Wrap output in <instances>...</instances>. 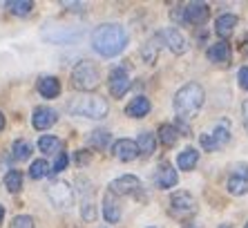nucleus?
I'll return each instance as SVG.
<instances>
[{
    "mask_svg": "<svg viewBox=\"0 0 248 228\" xmlns=\"http://www.w3.org/2000/svg\"><path fill=\"white\" fill-rule=\"evenodd\" d=\"M67 112L72 116H85V119H105L108 112H110V105L103 97H96V94H83L78 98H72L67 103Z\"/></svg>",
    "mask_w": 248,
    "mask_h": 228,
    "instance_id": "7ed1b4c3",
    "label": "nucleus"
},
{
    "mask_svg": "<svg viewBox=\"0 0 248 228\" xmlns=\"http://www.w3.org/2000/svg\"><path fill=\"white\" fill-rule=\"evenodd\" d=\"M239 85H242L244 90H248V67L239 69Z\"/></svg>",
    "mask_w": 248,
    "mask_h": 228,
    "instance_id": "72a5a7b5",
    "label": "nucleus"
},
{
    "mask_svg": "<svg viewBox=\"0 0 248 228\" xmlns=\"http://www.w3.org/2000/svg\"><path fill=\"white\" fill-rule=\"evenodd\" d=\"M177 181H179L177 170H174L170 163H166V161H163V163L156 168V172H155V183L161 190H168V188H172V186H177Z\"/></svg>",
    "mask_w": 248,
    "mask_h": 228,
    "instance_id": "4468645a",
    "label": "nucleus"
},
{
    "mask_svg": "<svg viewBox=\"0 0 248 228\" xmlns=\"http://www.w3.org/2000/svg\"><path fill=\"white\" fill-rule=\"evenodd\" d=\"M127 45V32L116 23H103L92 32V49L105 58L121 54Z\"/></svg>",
    "mask_w": 248,
    "mask_h": 228,
    "instance_id": "f257e3e1",
    "label": "nucleus"
},
{
    "mask_svg": "<svg viewBox=\"0 0 248 228\" xmlns=\"http://www.w3.org/2000/svg\"><path fill=\"white\" fill-rule=\"evenodd\" d=\"M101 83V74H98V67L92 63V61H81L72 69V85L76 90L90 92Z\"/></svg>",
    "mask_w": 248,
    "mask_h": 228,
    "instance_id": "20e7f679",
    "label": "nucleus"
},
{
    "mask_svg": "<svg viewBox=\"0 0 248 228\" xmlns=\"http://www.w3.org/2000/svg\"><path fill=\"white\" fill-rule=\"evenodd\" d=\"M137 148H139V152L152 154V152H155V148H156V139H155V134H150V132H143V134H141V137L137 139Z\"/></svg>",
    "mask_w": 248,
    "mask_h": 228,
    "instance_id": "bb28decb",
    "label": "nucleus"
},
{
    "mask_svg": "<svg viewBox=\"0 0 248 228\" xmlns=\"http://www.w3.org/2000/svg\"><path fill=\"white\" fill-rule=\"evenodd\" d=\"M161 45H163L161 36H155V38L148 40V43L141 47V58H143V63H148V65L155 63L156 58H159V49H161Z\"/></svg>",
    "mask_w": 248,
    "mask_h": 228,
    "instance_id": "412c9836",
    "label": "nucleus"
},
{
    "mask_svg": "<svg viewBox=\"0 0 248 228\" xmlns=\"http://www.w3.org/2000/svg\"><path fill=\"white\" fill-rule=\"evenodd\" d=\"M2 128H5V114L0 112V132H2Z\"/></svg>",
    "mask_w": 248,
    "mask_h": 228,
    "instance_id": "e433bc0d",
    "label": "nucleus"
},
{
    "mask_svg": "<svg viewBox=\"0 0 248 228\" xmlns=\"http://www.w3.org/2000/svg\"><path fill=\"white\" fill-rule=\"evenodd\" d=\"M203 101H206L203 87L199 83H186L174 94V112H177L179 119L192 121L199 114V110L203 108Z\"/></svg>",
    "mask_w": 248,
    "mask_h": 228,
    "instance_id": "f03ea898",
    "label": "nucleus"
},
{
    "mask_svg": "<svg viewBox=\"0 0 248 228\" xmlns=\"http://www.w3.org/2000/svg\"><path fill=\"white\" fill-rule=\"evenodd\" d=\"M12 152H14V159H18V161H25L31 154V143L29 141H25V139H18L16 143H14V148H12Z\"/></svg>",
    "mask_w": 248,
    "mask_h": 228,
    "instance_id": "c756f323",
    "label": "nucleus"
},
{
    "mask_svg": "<svg viewBox=\"0 0 248 228\" xmlns=\"http://www.w3.org/2000/svg\"><path fill=\"white\" fill-rule=\"evenodd\" d=\"M5 188L9 193H18V190L23 188V175L20 170H9L5 175Z\"/></svg>",
    "mask_w": 248,
    "mask_h": 228,
    "instance_id": "cd10ccee",
    "label": "nucleus"
},
{
    "mask_svg": "<svg viewBox=\"0 0 248 228\" xmlns=\"http://www.w3.org/2000/svg\"><path fill=\"white\" fill-rule=\"evenodd\" d=\"M7 9L14 16H27L34 9V2H29V0H12V2H7Z\"/></svg>",
    "mask_w": 248,
    "mask_h": 228,
    "instance_id": "a878e982",
    "label": "nucleus"
},
{
    "mask_svg": "<svg viewBox=\"0 0 248 228\" xmlns=\"http://www.w3.org/2000/svg\"><path fill=\"white\" fill-rule=\"evenodd\" d=\"M228 141H231V123H228L226 119L217 121L213 132H203L202 137H199L202 148L208 150V152H215V150L224 148Z\"/></svg>",
    "mask_w": 248,
    "mask_h": 228,
    "instance_id": "39448f33",
    "label": "nucleus"
},
{
    "mask_svg": "<svg viewBox=\"0 0 248 228\" xmlns=\"http://www.w3.org/2000/svg\"><path fill=\"white\" fill-rule=\"evenodd\" d=\"M76 161H78V163H87V161H90V157H87V154H83V150L78 154H76Z\"/></svg>",
    "mask_w": 248,
    "mask_h": 228,
    "instance_id": "c9c22d12",
    "label": "nucleus"
},
{
    "mask_svg": "<svg viewBox=\"0 0 248 228\" xmlns=\"http://www.w3.org/2000/svg\"><path fill=\"white\" fill-rule=\"evenodd\" d=\"M235 27H237L235 14H221V16L215 20V32H217L221 38H228V36L235 32Z\"/></svg>",
    "mask_w": 248,
    "mask_h": 228,
    "instance_id": "aec40b11",
    "label": "nucleus"
},
{
    "mask_svg": "<svg viewBox=\"0 0 248 228\" xmlns=\"http://www.w3.org/2000/svg\"><path fill=\"white\" fill-rule=\"evenodd\" d=\"M132 85V81H130V74H127L125 67H114L110 72V81H108V87H110V94L116 98H121L127 90Z\"/></svg>",
    "mask_w": 248,
    "mask_h": 228,
    "instance_id": "9d476101",
    "label": "nucleus"
},
{
    "mask_svg": "<svg viewBox=\"0 0 248 228\" xmlns=\"http://www.w3.org/2000/svg\"><path fill=\"white\" fill-rule=\"evenodd\" d=\"M67 163H69V157H67V152H61L56 157V161H54V165L49 168L52 172H63L65 168H67Z\"/></svg>",
    "mask_w": 248,
    "mask_h": 228,
    "instance_id": "473e14b6",
    "label": "nucleus"
},
{
    "mask_svg": "<svg viewBox=\"0 0 248 228\" xmlns=\"http://www.w3.org/2000/svg\"><path fill=\"white\" fill-rule=\"evenodd\" d=\"M221 228H228V226H221Z\"/></svg>",
    "mask_w": 248,
    "mask_h": 228,
    "instance_id": "ea45409f",
    "label": "nucleus"
},
{
    "mask_svg": "<svg viewBox=\"0 0 248 228\" xmlns=\"http://www.w3.org/2000/svg\"><path fill=\"white\" fill-rule=\"evenodd\" d=\"M246 228H248V224H246Z\"/></svg>",
    "mask_w": 248,
    "mask_h": 228,
    "instance_id": "a19ab883",
    "label": "nucleus"
},
{
    "mask_svg": "<svg viewBox=\"0 0 248 228\" xmlns=\"http://www.w3.org/2000/svg\"><path fill=\"white\" fill-rule=\"evenodd\" d=\"M170 212L174 217H190L197 212V201L190 193H186V190H179V193L172 195V199H170Z\"/></svg>",
    "mask_w": 248,
    "mask_h": 228,
    "instance_id": "1a4fd4ad",
    "label": "nucleus"
},
{
    "mask_svg": "<svg viewBox=\"0 0 248 228\" xmlns=\"http://www.w3.org/2000/svg\"><path fill=\"white\" fill-rule=\"evenodd\" d=\"M38 148H41V152H45V154H61L63 152V141H61L58 137L47 134V137H41Z\"/></svg>",
    "mask_w": 248,
    "mask_h": 228,
    "instance_id": "b1692460",
    "label": "nucleus"
},
{
    "mask_svg": "<svg viewBox=\"0 0 248 228\" xmlns=\"http://www.w3.org/2000/svg\"><path fill=\"white\" fill-rule=\"evenodd\" d=\"M206 56L210 63H217V65H228L231 63V45L226 43V40H219V43H215V45H210L206 49Z\"/></svg>",
    "mask_w": 248,
    "mask_h": 228,
    "instance_id": "dca6fc26",
    "label": "nucleus"
},
{
    "mask_svg": "<svg viewBox=\"0 0 248 228\" xmlns=\"http://www.w3.org/2000/svg\"><path fill=\"white\" fill-rule=\"evenodd\" d=\"M56 121H58V112L52 108H47V105L36 108L34 116H31V123H34L36 130H47V128H52Z\"/></svg>",
    "mask_w": 248,
    "mask_h": 228,
    "instance_id": "2eb2a0df",
    "label": "nucleus"
},
{
    "mask_svg": "<svg viewBox=\"0 0 248 228\" xmlns=\"http://www.w3.org/2000/svg\"><path fill=\"white\" fill-rule=\"evenodd\" d=\"M43 38H47L54 45H69L81 38V29L69 27V25H52L43 29Z\"/></svg>",
    "mask_w": 248,
    "mask_h": 228,
    "instance_id": "0eeeda50",
    "label": "nucleus"
},
{
    "mask_svg": "<svg viewBox=\"0 0 248 228\" xmlns=\"http://www.w3.org/2000/svg\"><path fill=\"white\" fill-rule=\"evenodd\" d=\"M150 101L145 97H137L132 98V101L125 105V114L130 116V119H143V116H148V112H150Z\"/></svg>",
    "mask_w": 248,
    "mask_h": 228,
    "instance_id": "a211bd4d",
    "label": "nucleus"
},
{
    "mask_svg": "<svg viewBox=\"0 0 248 228\" xmlns=\"http://www.w3.org/2000/svg\"><path fill=\"white\" fill-rule=\"evenodd\" d=\"M108 143H110V132L108 130H94L90 134V146L92 148L103 150V148H108Z\"/></svg>",
    "mask_w": 248,
    "mask_h": 228,
    "instance_id": "c85d7f7f",
    "label": "nucleus"
},
{
    "mask_svg": "<svg viewBox=\"0 0 248 228\" xmlns=\"http://www.w3.org/2000/svg\"><path fill=\"white\" fill-rule=\"evenodd\" d=\"M139 190H141V181L134 175H123V177L114 179L110 183V193L119 195V197H123V195H137Z\"/></svg>",
    "mask_w": 248,
    "mask_h": 228,
    "instance_id": "ddd939ff",
    "label": "nucleus"
},
{
    "mask_svg": "<svg viewBox=\"0 0 248 228\" xmlns=\"http://www.w3.org/2000/svg\"><path fill=\"white\" fill-rule=\"evenodd\" d=\"M12 228H34V219L29 215H18V217H14Z\"/></svg>",
    "mask_w": 248,
    "mask_h": 228,
    "instance_id": "2f4dec72",
    "label": "nucleus"
},
{
    "mask_svg": "<svg viewBox=\"0 0 248 228\" xmlns=\"http://www.w3.org/2000/svg\"><path fill=\"white\" fill-rule=\"evenodd\" d=\"M47 199L52 201L54 208H61V211H67L74 206V190L67 181H52L45 188Z\"/></svg>",
    "mask_w": 248,
    "mask_h": 228,
    "instance_id": "423d86ee",
    "label": "nucleus"
},
{
    "mask_svg": "<svg viewBox=\"0 0 248 228\" xmlns=\"http://www.w3.org/2000/svg\"><path fill=\"white\" fill-rule=\"evenodd\" d=\"M197 163H199V152L195 148L181 150L179 157H177V165H179L181 170H192Z\"/></svg>",
    "mask_w": 248,
    "mask_h": 228,
    "instance_id": "5701e85b",
    "label": "nucleus"
},
{
    "mask_svg": "<svg viewBox=\"0 0 248 228\" xmlns=\"http://www.w3.org/2000/svg\"><path fill=\"white\" fill-rule=\"evenodd\" d=\"M137 154H139L137 143L130 141V139H119L114 143V157L119 161H132L137 159Z\"/></svg>",
    "mask_w": 248,
    "mask_h": 228,
    "instance_id": "f3484780",
    "label": "nucleus"
},
{
    "mask_svg": "<svg viewBox=\"0 0 248 228\" xmlns=\"http://www.w3.org/2000/svg\"><path fill=\"white\" fill-rule=\"evenodd\" d=\"M242 119H244V128L248 130V101H244L242 105Z\"/></svg>",
    "mask_w": 248,
    "mask_h": 228,
    "instance_id": "f704fd0d",
    "label": "nucleus"
},
{
    "mask_svg": "<svg viewBox=\"0 0 248 228\" xmlns=\"http://www.w3.org/2000/svg\"><path fill=\"white\" fill-rule=\"evenodd\" d=\"M184 228H199V226H197V224H186Z\"/></svg>",
    "mask_w": 248,
    "mask_h": 228,
    "instance_id": "58836bf2",
    "label": "nucleus"
},
{
    "mask_svg": "<svg viewBox=\"0 0 248 228\" xmlns=\"http://www.w3.org/2000/svg\"><path fill=\"white\" fill-rule=\"evenodd\" d=\"M177 139H179V130H177L174 126L163 123V126L159 128V141H161L166 148H172L174 143H177Z\"/></svg>",
    "mask_w": 248,
    "mask_h": 228,
    "instance_id": "393cba45",
    "label": "nucleus"
},
{
    "mask_svg": "<svg viewBox=\"0 0 248 228\" xmlns=\"http://www.w3.org/2000/svg\"><path fill=\"white\" fill-rule=\"evenodd\" d=\"M36 87H38V94L45 98H56L61 94V83H58L56 76H43Z\"/></svg>",
    "mask_w": 248,
    "mask_h": 228,
    "instance_id": "6ab92c4d",
    "label": "nucleus"
},
{
    "mask_svg": "<svg viewBox=\"0 0 248 228\" xmlns=\"http://www.w3.org/2000/svg\"><path fill=\"white\" fill-rule=\"evenodd\" d=\"M103 217L110 224H114V222L121 219V208H119V204H116V199H114V195L112 193H108L103 197Z\"/></svg>",
    "mask_w": 248,
    "mask_h": 228,
    "instance_id": "4be33fe9",
    "label": "nucleus"
},
{
    "mask_svg": "<svg viewBox=\"0 0 248 228\" xmlns=\"http://www.w3.org/2000/svg\"><path fill=\"white\" fill-rule=\"evenodd\" d=\"M226 188H228L231 195H235V197H242V195L248 193V163L232 165L231 175H228V181H226Z\"/></svg>",
    "mask_w": 248,
    "mask_h": 228,
    "instance_id": "6e6552de",
    "label": "nucleus"
},
{
    "mask_svg": "<svg viewBox=\"0 0 248 228\" xmlns=\"http://www.w3.org/2000/svg\"><path fill=\"white\" fill-rule=\"evenodd\" d=\"M47 172H52V170H49V163L45 159H38L29 165V177L31 179H43Z\"/></svg>",
    "mask_w": 248,
    "mask_h": 228,
    "instance_id": "7c9ffc66",
    "label": "nucleus"
},
{
    "mask_svg": "<svg viewBox=\"0 0 248 228\" xmlns=\"http://www.w3.org/2000/svg\"><path fill=\"white\" fill-rule=\"evenodd\" d=\"M161 40H163V45H168L170 47V51L172 54H186V49H188V38H186L184 34H181L177 27H168V29H163L161 34Z\"/></svg>",
    "mask_w": 248,
    "mask_h": 228,
    "instance_id": "9b49d317",
    "label": "nucleus"
},
{
    "mask_svg": "<svg viewBox=\"0 0 248 228\" xmlns=\"http://www.w3.org/2000/svg\"><path fill=\"white\" fill-rule=\"evenodd\" d=\"M2 219H5V208L0 206V224H2Z\"/></svg>",
    "mask_w": 248,
    "mask_h": 228,
    "instance_id": "4c0bfd02",
    "label": "nucleus"
},
{
    "mask_svg": "<svg viewBox=\"0 0 248 228\" xmlns=\"http://www.w3.org/2000/svg\"><path fill=\"white\" fill-rule=\"evenodd\" d=\"M184 12V20L190 25H203L210 16V7L206 2H188V5L181 9Z\"/></svg>",
    "mask_w": 248,
    "mask_h": 228,
    "instance_id": "f8f14e48",
    "label": "nucleus"
}]
</instances>
